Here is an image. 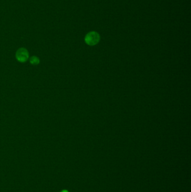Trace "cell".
Segmentation results:
<instances>
[{
    "instance_id": "obj_2",
    "label": "cell",
    "mask_w": 191,
    "mask_h": 192,
    "mask_svg": "<svg viewBox=\"0 0 191 192\" xmlns=\"http://www.w3.org/2000/svg\"><path fill=\"white\" fill-rule=\"evenodd\" d=\"M29 57L28 50L25 48H20L17 50L16 52V59L18 61L25 62L26 61Z\"/></svg>"
},
{
    "instance_id": "obj_3",
    "label": "cell",
    "mask_w": 191,
    "mask_h": 192,
    "mask_svg": "<svg viewBox=\"0 0 191 192\" xmlns=\"http://www.w3.org/2000/svg\"><path fill=\"white\" fill-rule=\"evenodd\" d=\"M29 61H30V63L31 64L33 65H37L40 63L39 59L35 56H33L31 57Z\"/></svg>"
},
{
    "instance_id": "obj_4",
    "label": "cell",
    "mask_w": 191,
    "mask_h": 192,
    "mask_svg": "<svg viewBox=\"0 0 191 192\" xmlns=\"http://www.w3.org/2000/svg\"><path fill=\"white\" fill-rule=\"evenodd\" d=\"M61 192H69L67 191H66V190H63V191H62Z\"/></svg>"
},
{
    "instance_id": "obj_1",
    "label": "cell",
    "mask_w": 191,
    "mask_h": 192,
    "mask_svg": "<svg viewBox=\"0 0 191 192\" xmlns=\"http://www.w3.org/2000/svg\"><path fill=\"white\" fill-rule=\"evenodd\" d=\"M100 40V36L99 34L95 31L89 32L85 37V43L90 46L97 45L99 42Z\"/></svg>"
}]
</instances>
